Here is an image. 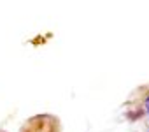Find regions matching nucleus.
I'll return each mask as SVG.
<instances>
[{
  "mask_svg": "<svg viewBox=\"0 0 149 132\" xmlns=\"http://www.w3.org/2000/svg\"><path fill=\"white\" fill-rule=\"evenodd\" d=\"M144 104H146V109H147V114H149V95L146 97V102Z\"/></svg>",
  "mask_w": 149,
  "mask_h": 132,
  "instance_id": "f257e3e1",
  "label": "nucleus"
}]
</instances>
